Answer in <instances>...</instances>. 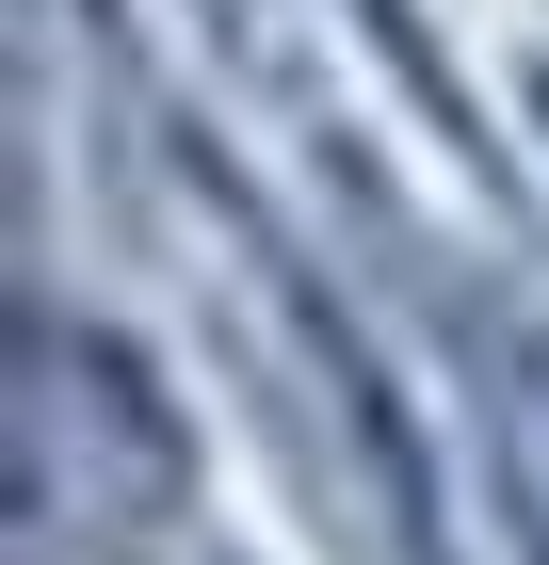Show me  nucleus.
Returning a JSON list of instances; mask_svg holds the SVG:
<instances>
[{"instance_id": "obj_1", "label": "nucleus", "mask_w": 549, "mask_h": 565, "mask_svg": "<svg viewBox=\"0 0 549 565\" xmlns=\"http://www.w3.org/2000/svg\"><path fill=\"white\" fill-rule=\"evenodd\" d=\"M356 17H372V49H388V65H404V82H421V114H436V130H468V82H453V65H436V33H421V0H356Z\"/></svg>"}]
</instances>
